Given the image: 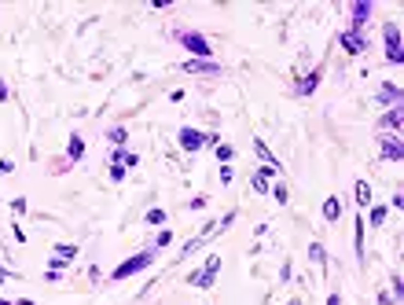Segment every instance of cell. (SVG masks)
<instances>
[{
    "label": "cell",
    "instance_id": "8",
    "mask_svg": "<svg viewBox=\"0 0 404 305\" xmlns=\"http://www.w3.org/2000/svg\"><path fill=\"white\" fill-rule=\"evenodd\" d=\"M342 44H346L349 55H360V52H364V37H360V33H342Z\"/></svg>",
    "mask_w": 404,
    "mask_h": 305
},
{
    "label": "cell",
    "instance_id": "17",
    "mask_svg": "<svg viewBox=\"0 0 404 305\" xmlns=\"http://www.w3.org/2000/svg\"><path fill=\"white\" fill-rule=\"evenodd\" d=\"M397 96H401V89H397V85H382L379 103H397Z\"/></svg>",
    "mask_w": 404,
    "mask_h": 305
},
{
    "label": "cell",
    "instance_id": "11",
    "mask_svg": "<svg viewBox=\"0 0 404 305\" xmlns=\"http://www.w3.org/2000/svg\"><path fill=\"white\" fill-rule=\"evenodd\" d=\"M316 85H320V70H316V74H305L301 81H298V96H313Z\"/></svg>",
    "mask_w": 404,
    "mask_h": 305
},
{
    "label": "cell",
    "instance_id": "19",
    "mask_svg": "<svg viewBox=\"0 0 404 305\" xmlns=\"http://www.w3.org/2000/svg\"><path fill=\"white\" fill-rule=\"evenodd\" d=\"M217 158H221V162L228 165L231 158H235V147H228V144H217Z\"/></svg>",
    "mask_w": 404,
    "mask_h": 305
},
{
    "label": "cell",
    "instance_id": "20",
    "mask_svg": "<svg viewBox=\"0 0 404 305\" xmlns=\"http://www.w3.org/2000/svg\"><path fill=\"white\" fill-rule=\"evenodd\" d=\"M382 122H386V125H389V129H393V132H397V129H401V107H393V110H389V114H386V118H382Z\"/></svg>",
    "mask_w": 404,
    "mask_h": 305
},
{
    "label": "cell",
    "instance_id": "7",
    "mask_svg": "<svg viewBox=\"0 0 404 305\" xmlns=\"http://www.w3.org/2000/svg\"><path fill=\"white\" fill-rule=\"evenodd\" d=\"M180 70H188V74H217L221 66L210 63V59H188V63H180Z\"/></svg>",
    "mask_w": 404,
    "mask_h": 305
},
{
    "label": "cell",
    "instance_id": "29",
    "mask_svg": "<svg viewBox=\"0 0 404 305\" xmlns=\"http://www.w3.org/2000/svg\"><path fill=\"white\" fill-rule=\"evenodd\" d=\"M0 99H8V85L4 81H0Z\"/></svg>",
    "mask_w": 404,
    "mask_h": 305
},
{
    "label": "cell",
    "instance_id": "9",
    "mask_svg": "<svg viewBox=\"0 0 404 305\" xmlns=\"http://www.w3.org/2000/svg\"><path fill=\"white\" fill-rule=\"evenodd\" d=\"M382 158H389V162H401V140H397V136L382 140Z\"/></svg>",
    "mask_w": 404,
    "mask_h": 305
},
{
    "label": "cell",
    "instance_id": "14",
    "mask_svg": "<svg viewBox=\"0 0 404 305\" xmlns=\"http://www.w3.org/2000/svg\"><path fill=\"white\" fill-rule=\"evenodd\" d=\"M55 257H59V261H74L77 247H74V243H55Z\"/></svg>",
    "mask_w": 404,
    "mask_h": 305
},
{
    "label": "cell",
    "instance_id": "1",
    "mask_svg": "<svg viewBox=\"0 0 404 305\" xmlns=\"http://www.w3.org/2000/svg\"><path fill=\"white\" fill-rule=\"evenodd\" d=\"M151 261H155V250H140V254H132V257H125V261L118 265L114 272H110V280H114V283H122V280H129V276L143 272V269H147Z\"/></svg>",
    "mask_w": 404,
    "mask_h": 305
},
{
    "label": "cell",
    "instance_id": "30",
    "mask_svg": "<svg viewBox=\"0 0 404 305\" xmlns=\"http://www.w3.org/2000/svg\"><path fill=\"white\" fill-rule=\"evenodd\" d=\"M0 305H11V302H8V298H0Z\"/></svg>",
    "mask_w": 404,
    "mask_h": 305
},
{
    "label": "cell",
    "instance_id": "10",
    "mask_svg": "<svg viewBox=\"0 0 404 305\" xmlns=\"http://www.w3.org/2000/svg\"><path fill=\"white\" fill-rule=\"evenodd\" d=\"M353 195H356L360 206H371V184H368V180H356L353 184Z\"/></svg>",
    "mask_w": 404,
    "mask_h": 305
},
{
    "label": "cell",
    "instance_id": "4",
    "mask_svg": "<svg viewBox=\"0 0 404 305\" xmlns=\"http://www.w3.org/2000/svg\"><path fill=\"white\" fill-rule=\"evenodd\" d=\"M272 180H276V169L272 165H261L254 173V180H250V188L257 191V195H268V188H272Z\"/></svg>",
    "mask_w": 404,
    "mask_h": 305
},
{
    "label": "cell",
    "instance_id": "18",
    "mask_svg": "<svg viewBox=\"0 0 404 305\" xmlns=\"http://www.w3.org/2000/svg\"><path fill=\"white\" fill-rule=\"evenodd\" d=\"M368 15H371V4H356V8H353V22H356V26H360Z\"/></svg>",
    "mask_w": 404,
    "mask_h": 305
},
{
    "label": "cell",
    "instance_id": "6",
    "mask_svg": "<svg viewBox=\"0 0 404 305\" xmlns=\"http://www.w3.org/2000/svg\"><path fill=\"white\" fill-rule=\"evenodd\" d=\"M176 140H180V147H184V151H202V147H206V132L180 129V136H176Z\"/></svg>",
    "mask_w": 404,
    "mask_h": 305
},
{
    "label": "cell",
    "instance_id": "3",
    "mask_svg": "<svg viewBox=\"0 0 404 305\" xmlns=\"http://www.w3.org/2000/svg\"><path fill=\"white\" fill-rule=\"evenodd\" d=\"M180 44L191 52V55H198V59H210V55H213L210 41L202 37V33H195V30H180Z\"/></svg>",
    "mask_w": 404,
    "mask_h": 305
},
{
    "label": "cell",
    "instance_id": "27",
    "mask_svg": "<svg viewBox=\"0 0 404 305\" xmlns=\"http://www.w3.org/2000/svg\"><path fill=\"white\" fill-rule=\"evenodd\" d=\"M221 184H231V165H221Z\"/></svg>",
    "mask_w": 404,
    "mask_h": 305
},
{
    "label": "cell",
    "instance_id": "16",
    "mask_svg": "<svg viewBox=\"0 0 404 305\" xmlns=\"http://www.w3.org/2000/svg\"><path fill=\"white\" fill-rule=\"evenodd\" d=\"M353 247H356V257L364 254V221L356 217V224H353Z\"/></svg>",
    "mask_w": 404,
    "mask_h": 305
},
{
    "label": "cell",
    "instance_id": "25",
    "mask_svg": "<svg viewBox=\"0 0 404 305\" xmlns=\"http://www.w3.org/2000/svg\"><path fill=\"white\" fill-rule=\"evenodd\" d=\"M158 247H169V243H173V232H169V228H162V232H158Z\"/></svg>",
    "mask_w": 404,
    "mask_h": 305
},
{
    "label": "cell",
    "instance_id": "2",
    "mask_svg": "<svg viewBox=\"0 0 404 305\" xmlns=\"http://www.w3.org/2000/svg\"><path fill=\"white\" fill-rule=\"evenodd\" d=\"M217 272H221V257H217V254H210L206 261H202V269L188 276V283H191V287H213Z\"/></svg>",
    "mask_w": 404,
    "mask_h": 305
},
{
    "label": "cell",
    "instance_id": "24",
    "mask_svg": "<svg viewBox=\"0 0 404 305\" xmlns=\"http://www.w3.org/2000/svg\"><path fill=\"white\" fill-rule=\"evenodd\" d=\"M165 221V210H147V224H162Z\"/></svg>",
    "mask_w": 404,
    "mask_h": 305
},
{
    "label": "cell",
    "instance_id": "12",
    "mask_svg": "<svg viewBox=\"0 0 404 305\" xmlns=\"http://www.w3.org/2000/svg\"><path fill=\"white\" fill-rule=\"evenodd\" d=\"M66 155H70V162H77V158L85 155V140H81V136H77V132H74V136H70V144H66Z\"/></svg>",
    "mask_w": 404,
    "mask_h": 305
},
{
    "label": "cell",
    "instance_id": "22",
    "mask_svg": "<svg viewBox=\"0 0 404 305\" xmlns=\"http://www.w3.org/2000/svg\"><path fill=\"white\" fill-rule=\"evenodd\" d=\"M309 257H313L316 265H323V261H327V254H323V247H320V243H313V247H309Z\"/></svg>",
    "mask_w": 404,
    "mask_h": 305
},
{
    "label": "cell",
    "instance_id": "15",
    "mask_svg": "<svg viewBox=\"0 0 404 305\" xmlns=\"http://www.w3.org/2000/svg\"><path fill=\"white\" fill-rule=\"evenodd\" d=\"M254 151H257V158H261V162H268L272 169H280V165H276V158H272V151L264 147V140H254Z\"/></svg>",
    "mask_w": 404,
    "mask_h": 305
},
{
    "label": "cell",
    "instance_id": "28",
    "mask_svg": "<svg viewBox=\"0 0 404 305\" xmlns=\"http://www.w3.org/2000/svg\"><path fill=\"white\" fill-rule=\"evenodd\" d=\"M15 169V162H8V158H0V173H11Z\"/></svg>",
    "mask_w": 404,
    "mask_h": 305
},
{
    "label": "cell",
    "instance_id": "5",
    "mask_svg": "<svg viewBox=\"0 0 404 305\" xmlns=\"http://www.w3.org/2000/svg\"><path fill=\"white\" fill-rule=\"evenodd\" d=\"M382 41H386V52H389V63H401V30L397 26H386V33H382Z\"/></svg>",
    "mask_w": 404,
    "mask_h": 305
},
{
    "label": "cell",
    "instance_id": "23",
    "mask_svg": "<svg viewBox=\"0 0 404 305\" xmlns=\"http://www.w3.org/2000/svg\"><path fill=\"white\" fill-rule=\"evenodd\" d=\"M110 140H114V144H125V140H129V132H125L122 125H114V129H110Z\"/></svg>",
    "mask_w": 404,
    "mask_h": 305
},
{
    "label": "cell",
    "instance_id": "13",
    "mask_svg": "<svg viewBox=\"0 0 404 305\" xmlns=\"http://www.w3.org/2000/svg\"><path fill=\"white\" fill-rule=\"evenodd\" d=\"M323 217H327V221H338V217H342V202H338L334 195L323 202Z\"/></svg>",
    "mask_w": 404,
    "mask_h": 305
},
{
    "label": "cell",
    "instance_id": "26",
    "mask_svg": "<svg viewBox=\"0 0 404 305\" xmlns=\"http://www.w3.org/2000/svg\"><path fill=\"white\" fill-rule=\"evenodd\" d=\"M11 210H15L18 217H22V214H26V198H15V202H11Z\"/></svg>",
    "mask_w": 404,
    "mask_h": 305
},
{
    "label": "cell",
    "instance_id": "21",
    "mask_svg": "<svg viewBox=\"0 0 404 305\" xmlns=\"http://www.w3.org/2000/svg\"><path fill=\"white\" fill-rule=\"evenodd\" d=\"M386 224V206H375L371 210V228H382Z\"/></svg>",
    "mask_w": 404,
    "mask_h": 305
}]
</instances>
